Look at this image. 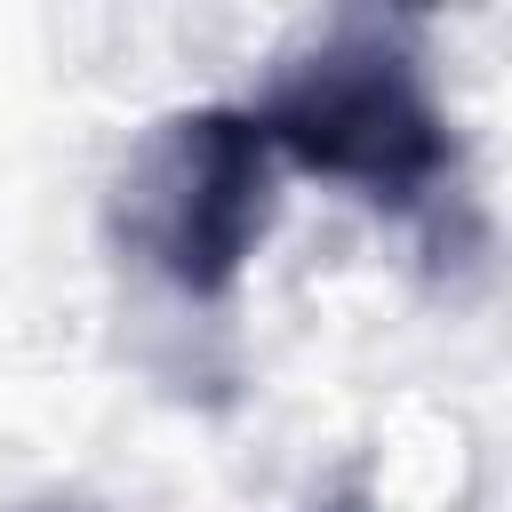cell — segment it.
<instances>
[{
  "instance_id": "1",
  "label": "cell",
  "mask_w": 512,
  "mask_h": 512,
  "mask_svg": "<svg viewBox=\"0 0 512 512\" xmlns=\"http://www.w3.org/2000/svg\"><path fill=\"white\" fill-rule=\"evenodd\" d=\"M248 112L288 168L328 176L392 216H416L456 176V128L424 80L416 24L400 16L328 24L264 80Z\"/></svg>"
},
{
  "instance_id": "2",
  "label": "cell",
  "mask_w": 512,
  "mask_h": 512,
  "mask_svg": "<svg viewBox=\"0 0 512 512\" xmlns=\"http://www.w3.org/2000/svg\"><path fill=\"white\" fill-rule=\"evenodd\" d=\"M280 216V152L240 104H184L152 120L112 184L120 248L184 304H224Z\"/></svg>"
},
{
  "instance_id": "3",
  "label": "cell",
  "mask_w": 512,
  "mask_h": 512,
  "mask_svg": "<svg viewBox=\"0 0 512 512\" xmlns=\"http://www.w3.org/2000/svg\"><path fill=\"white\" fill-rule=\"evenodd\" d=\"M32 512H96V504H32Z\"/></svg>"
},
{
  "instance_id": "4",
  "label": "cell",
  "mask_w": 512,
  "mask_h": 512,
  "mask_svg": "<svg viewBox=\"0 0 512 512\" xmlns=\"http://www.w3.org/2000/svg\"><path fill=\"white\" fill-rule=\"evenodd\" d=\"M336 512H344V504H336Z\"/></svg>"
}]
</instances>
